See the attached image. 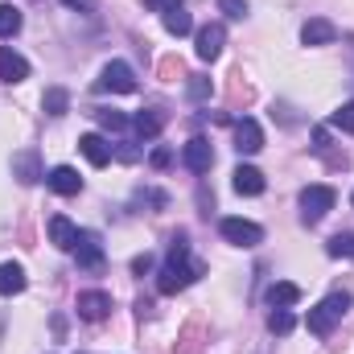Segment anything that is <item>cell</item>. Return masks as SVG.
<instances>
[{"mask_svg":"<svg viewBox=\"0 0 354 354\" xmlns=\"http://www.w3.org/2000/svg\"><path fill=\"white\" fill-rule=\"evenodd\" d=\"M218 8H223L231 21H243V17H248V0H218Z\"/></svg>","mask_w":354,"mask_h":354,"instance_id":"cell-29","label":"cell"},{"mask_svg":"<svg viewBox=\"0 0 354 354\" xmlns=\"http://www.w3.org/2000/svg\"><path fill=\"white\" fill-rule=\"evenodd\" d=\"M292 326H297L292 309H272V313H268V330H272V334L284 338V334H292Z\"/></svg>","mask_w":354,"mask_h":354,"instance_id":"cell-23","label":"cell"},{"mask_svg":"<svg viewBox=\"0 0 354 354\" xmlns=\"http://www.w3.org/2000/svg\"><path fill=\"white\" fill-rule=\"evenodd\" d=\"M145 4H149L153 12H169V8H181L185 0H145Z\"/></svg>","mask_w":354,"mask_h":354,"instance_id":"cell-31","label":"cell"},{"mask_svg":"<svg viewBox=\"0 0 354 354\" xmlns=\"http://www.w3.org/2000/svg\"><path fill=\"white\" fill-rule=\"evenodd\" d=\"M95 91H103V95H132L136 91V75H132V66L128 62H107L103 71H99V79H95Z\"/></svg>","mask_w":354,"mask_h":354,"instance_id":"cell-4","label":"cell"},{"mask_svg":"<svg viewBox=\"0 0 354 354\" xmlns=\"http://www.w3.org/2000/svg\"><path fill=\"white\" fill-rule=\"evenodd\" d=\"M149 161H153V169H169L174 153H169V149H153V157H149Z\"/></svg>","mask_w":354,"mask_h":354,"instance_id":"cell-30","label":"cell"},{"mask_svg":"<svg viewBox=\"0 0 354 354\" xmlns=\"http://www.w3.org/2000/svg\"><path fill=\"white\" fill-rule=\"evenodd\" d=\"M62 4H71V8H79V12H95V0H62Z\"/></svg>","mask_w":354,"mask_h":354,"instance_id":"cell-33","label":"cell"},{"mask_svg":"<svg viewBox=\"0 0 354 354\" xmlns=\"http://www.w3.org/2000/svg\"><path fill=\"white\" fill-rule=\"evenodd\" d=\"M338 41V25L326 17H309L301 25V46H334Z\"/></svg>","mask_w":354,"mask_h":354,"instance_id":"cell-7","label":"cell"},{"mask_svg":"<svg viewBox=\"0 0 354 354\" xmlns=\"http://www.w3.org/2000/svg\"><path fill=\"white\" fill-rule=\"evenodd\" d=\"M334 202H338V194H334L330 185H305V189H301V218L313 227V223H322V218L334 210Z\"/></svg>","mask_w":354,"mask_h":354,"instance_id":"cell-3","label":"cell"},{"mask_svg":"<svg viewBox=\"0 0 354 354\" xmlns=\"http://www.w3.org/2000/svg\"><path fill=\"white\" fill-rule=\"evenodd\" d=\"M12 177L21 181V185H33V181H41V165H37V153L29 149V153H17L12 157Z\"/></svg>","mask_w":354,"mask_h":354,"instance_id":"cell-17","label":"cell"},{"mask_svg":"<svg viewBox=\"0 0 354 354\" xmlns=\"http://www.w3.org/2000/svg\"><path fill=\"white\" fill-rule=\"evenodd\" d=\"M132 128H136V136H140V140H157V136H161V128H165V111L149 107V111H140V115L132 120Z\"/></svg>","mask_w":354,"mask_h":354,"instance_id":"cell-18","label":"cell"},{"mask_svg":"<svg viewBox=\"0 0 354 354\" xmlns=\"http://www.w3.org/2000/svg\"><path fill=\"white\" fill-rule=\"evenodd\" d=\"M297 301H301V288H297L292 280H276V284L268 288V305H272V309H292Z\"/></svg>","mask_w":354,"mask_h":354,"instance_id":"cell-20","label":"cell"},{"mask_svg":"<svg viewBox=\"0 0 354 354\" xmlns=\"http://www.w3.org/2000/svg\"><path fill=\"white\" fill-rule=\"evenodd\" d=\"M231 177H235V181H231L235 194H243V198H260V194H264V174H260L256 165H239Z\"/></svg>","mask_w":354,"mask_h":354,"instance_id":"cell-15","label":"cell"},{"mask_svg":"<svg viewBox=\"0 0 354 354\" xmlns=\"http://www.w3.org/2000/svg\"><path fill=\"white\" fill-rule=\"evenodd\" d=\"M79 235H83V231H79L66 214H54V218H50V243H54L58 252H75V248H79Z\"/></svg>","mask_w":354,"mask_h":354,"instance_id":"cell-11","label":"cell"},{"mask_svg":"<svg viewBox=\"0 0 354 354\" xmlns=\"http://www.w3.org/2000/svg\"><path fill=\"white\" fill-rule=\"evenodd\" d=\"M326 252H330L334 260H342V256H346V260H354V231H342V235H334V239L326 243Z\"/></svg>","mask_w":354,"mask_h":354,"instance_id":"cell-24","label":"cell"},{"mask_svg":"<svg viewBox=\"0 0 354 354\" xmlns=\"http://www.w3.org/2000/svg\"><path fill=\"white\" fill-rule=\"evenodd\" d=\"M149 268H153V256H149V252H145V256H136V260H132V272H140V276H145V272H149Z\"/></svg>","mask_w":354,"mask_h":354,"instance_id":"cell-32","label":"cell"},{"mask_svg":"<svg viewBox=\"0 0 354 354\" xmlns=\"http://www.w3.org/2000/svg\"><path fill=\"white\" fill-rule=\"evenodd\" d=\"M181 165L189 169V174H206L210 165H214V149H210V140H202V136H194L185 149H181Z\"/></svg>","mask_w":354,"mask_h":354,"instance_id":"cell-8","label":"cell"},{"mask_svg":"<svg viewBox=\"0 0 354 354\" xmlns=\"http://www.w3.org/2000/svg\"><path fill=\"white\" fill-rule=\"evenodd\" d=\"M194 41H198V58H202V62H214V58L223 54V46H227V29H223L218 21H210V25L198 29Z\"/></svg>","mask_w":354,"mask_h":354,"instance_id":"cell-6","label":"cell"},{"mask_svg":"<svg viewBox=\"0 0 354 354\" xmlns=\"http://www.w3.org/2000/svg\"><path fill=\"white\" fill-rule=\"evenodd\" d=\"M185 91H189V99H194V103H202V99H210V79H202V75H189Z\"/></svg>","mask_w":354,"mask_h":354,"instance_id":"cell-27","label":"cell"},{"mask_svg":"<svg viewBox=\"0 0 354 354\" xmlns=\"http://www.w3.org/2000/svg\"><path fill=\"white\" fill-rule=\"evenodd\" d=\"M0 79H4V83H25V79H29V62H25L17 50H8V46L0 50Z\"/></svg>","mask_w":354,"mask_h":354,"instance_id":"cell-16","label":"cell"},{"mask_svg":"<svg viewBox=\"0 0 354 354\" xmlns=\"http://www.w3.org/2000/svg\"><path fill=\"white\" fill-rule=\"evenodd\" d=\"M161 21H165V33H174V37H185V33L194 29V21H189L185 4H181V8H169V12H161Z\"/></svg>","mask_w":354,"mask_h":354,"instance_id":"cell-21","label":"cell"},{"mask_svg":"<svg viewBox=\"0 0 354 354\" xmlns=\"http://www.w3.org/2000/svg\"><path fill=\"white\" fill-rule=\"evenodd\" d=\"M75 309H79V317H83V322H103V317L111 313V297H107V292H99V288H91V292H79Z\"/></svg>","mask_w":354,"mask_h":354,"instance_id":"cell-9","label":"cell"},{"mask_svg":"<svg viewBox=\"0 0 354 354\" xmlns=\"http://www.w3.org/2000/svg\"><path fill=\"white\" fill-rule=\"evenodd\" d=\"M25 284L29 280H25V268L21 264H12V260L0 264V297H17V292H25Z\"/></svg>","mask_w":354,"mask_h":354,"instance_id":"cell-19","label":"cell"},{"mask_svg":"<svg viewBox=\"0 0 354 354\" xmlns=\"http://www.w3.org/2000/svg\"><path fill=\"white\" fill-rule=\"evenodd\" d=\"M46 185H50L54 194H62V198H75V194L83 189V177L75 174L71 165H54V169L46 174Z\"/></svg>","mask_w":354,"mask_h":354,"instance_id":"cell-12","label":"cell"},{"mask_svg":"<svg viewBox=\"0 0 354 354\" xmlns=\"http://www.w3.org/2000/svg\"><path fill=\"white\" fill-rule=\"evenodd\" d=\"M41 107H46V115H66V107H71L66 87H50L46 95H41Z\"/></svg>","mask_w":354,"mask_h":354,"instance_id":"cell-22","label":"cell"},{"mask_svg":"<svg viewBox=\"0 0 354 354\" xmlns=\"http://www.w3.org/2000/svg\"><path fill=\"white\" fill-rule=\"evenodd\" d=\"M95 120H99L107 132H124V128H128V115H120V111H95Z\"/></svg>","mask_w":354,"mask_h":354,"instance_id":"cell-26","label":"cell"},{"mask_svg":"<svg viewBox=\"0 0 354 354\" xmlns=\"http://www.w3.org/2000/svg\"><path fill=\"white\" fill-rule=\"evenodd\" d=\"M235 149H239V153H248V157L264 149V128H260L252 115H243V120L235 124Z\"/></svg>","mask_w":354,"mask_h":354,"instance_id":"cell-10","label":"cell"},{"mask_svg":"<svg viewBox=\"0 0 354 354\" xmlns=\"http://www.w3.org/2000/svg\"><path fill=\"white\" fill-rule=\"evenodd\" d=\"M79 149H83V157H87L95 169H103V165L115 157V153H111V145H107L99 132H87V136H79Z\"/></svg>","mask_w":354,"mask_h":354,"instance_id":"cell-14","label":"cell"},{"mask_svg":"<svg viewBox=\"0 0 354 354\" xmlns=\"http://www.w3.org/2000/svg\"><path fill=\"white\" fill-rule=\"evenodd\" d=\"M218 231H223V239L235 243V248H260V243H264V231H260L256 223H248V218H223Z\"/></svg>","mask_w":354,"mask_h":354,"instance_id":"cell-5","label":"cell"},{"mask_svg":"<svg viewBox=\"0 0 354 354\" xmlns=\"http://www.w3.org/2000/svg\"><path fill=\"white\" fill-rule=\"evenodd\" d=\"M202 272H206V264L189 256V239H185V235H174V243H169V260H165L161 276H157V288H161L165 297H174V292H181V288H189Z\"/></svg>","mask_w":354,"mask_h":354,"instance_id":"cell-1","label":"cell"},{"mask_svg":"<svg viewBox=\"0 0 354 354\" xmlns=\"http://www.w3.org/2000/svg\"><path fill=\"white\" fill-rule=\"evenodd\" d=\"M346 313H351V292H330L326 301H317V305L309 309V322H305V326H309V334L326 338V334L346 317Z\"/></svg>","mask_w":354,"mask_h":354,"instance_id":"cell-2","label":"cell"},{"mask_svg":"<svg viewBox=\"0 0 354 354\" xmlns=\"http://www.w3.org/2000/svg\"><path fill=\"white\" fill-rule=\"evenodd\" d=\"M21 29V8L12 4H0V37H12Z\"/></svg>","mask_w":354,"mask_h":354,"instance_id":"cell-25","label":"cell"},{"mask_svg":"<svg viewBox=\"0 0 354 354\" xmlns=\"http://www.w3.org/2000/svg\"><path fill=\"white\" fill-rule=\"evenodd\" d=\"M75 256H79V268H87V272L103 268V243H99V235H95V231H83V235H79Z\"/></svg>","mask_w":354,"mask_h":354,"instance_id":"cell-13","label":"cell"},{"mask_svg":"<svg viewBox=\"0 0 354 354\" xmlns=\"http://www.w3.org/2000/svg\"><path fill=\"white\" fill-rule=\"evenodd\" d=\"M330 124H334V128H342V132H354V103H342V107L330 115Z\"/></svg>","mask_w":354,"mask_h":354,"instance_id":"cell-28","label":"cell"}]
</instances>
